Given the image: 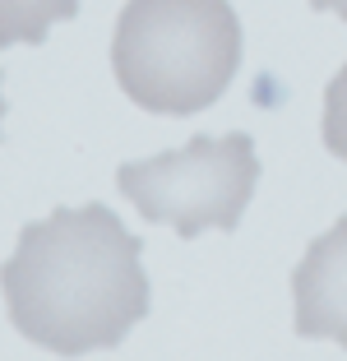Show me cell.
<instances>
[{
  "label": "cell",
  "instance_id": "cell-3",
  "mask_svg": "<svg viewBox=\"0 0 347 361\" xmlns=\"http://www.w3.org/2000/svg\"><path fill=\"white\" fill-rule=\"evenodd\" d=\"M116 185L144 223H162L195 241L204 232H231L260 185V153L245 130L195 135L185 149L126 162Z\"/></svg>",
  "mask_w": 347,
  "mask_h": 361
},
{
  "label": "cell",
  "instance_id": "cell-8",
  "mask_svg": "<svg viewBox=\"0 0 347 361\" xmlns=\"http://www.w3.org/2000/svg\"><path fill=\"white\" fill-rule=\"evenodd\" d=\"M0 139H5V93H0Z\"/></svg>",
  "mask_w": 347,
  "mask_h": 361
},
{
  "label": "cell",
  "instance_id": "cell-5",
  "mask_svg": "<svg viewBox=\"0 0 347 361\" xmlns=\"http://www.w3.org/2000/svg\"><path fill=\"white\" fill-rule=\"evenodd\" d=\"M79 0H0V47H37L51 23H70Z\"/></svg>",
  "mask_w": 347,
  "mask_h": 361
},
{
  "label": "cell",
  "instance_id": "cell-1",
  "mask_svg": "<svg viewBox=\"0 0 347 361\" xmlns=\"http://www.w3.org/2000/svg\"><path fill=\"white\" fill-rule=\"evenodd\" d=\"M144 241L126 232L106 204L51 209L19 232L14 255L0 264L10 324L56 357L121 348L148 315Z\"/></svg>",
  "mask_w": 347,
  "mask_h": 361
},
{
  "label": "cell",
  "instance_id": "cell-6",
  "mask_svg": "<svg viewBox=\"0 0 347 361\" xmlns=\"http://www.w3.org/2000/svg\"><path fill=\"white\" fill-rule=\"evenodd\" d=\"M324 149L347 162V65L324 88Z\"/></svg>",
  "mask_w": 347,
  "mask_h": 361
},
{
  "label": "cell",
  "instance_id": "cell-7",
  "mask_svg": "<svg viewBox=\"0 0 347 361\" xmlns=\"http://www.w3.org/2000/svg\"><path fill=\"white\" fill-rule=\"evenodd\" d=\"M315 10H334L338 19H347V0H310Z\"/></svg>",
  "mask_w": 347,
  "mask_h": 361
},
{
  "label": "cell",
  "instance_id": "cell-4",
  "mask_svg": "<svg viewBox=\"0 0 347 361\" xmlns=\"http://www.w3.org/2000/svg\"><path fill=\"white\" fill-rule=\"evenodd\" d=\"M296 334L329 338L347 352V218H338L292 274Z\"/></svg>",
  "mask_w": 347,
  "mask_h": 361
},
{
  "label": "cell",
  "instance_id": "cell-2",
  "mask_svg": "<svg viewBox=\"0 0 347 361\" xmlns=\"http://www.w3.org/2000/svg\"><path fill=\"white\" fill-rule=\"evenodd\" d=\"M241 23L231 0H126L111 32L121 93L153 116H195L231 88Z\"/></svg>",
  "mask_w": 347,
  "mask_h": 361
}]
</instances>
